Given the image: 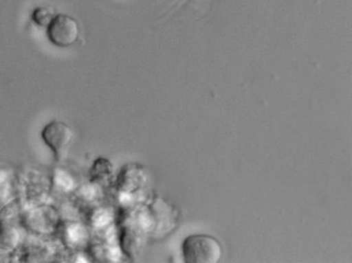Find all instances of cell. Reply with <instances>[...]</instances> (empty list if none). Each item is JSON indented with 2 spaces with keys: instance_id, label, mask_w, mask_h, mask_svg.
Instances as JSON below:
<instances>
[{
  "instance_id": "obj_1",
  "label": "cell",
  "mask_w": 352,
  "mask_h": 263,
  "mask_svg": "<svg viewBox=\"0 0 352 263\" xmlns=\"http://www.w3.org/2000/svg\"><path fill=\"white\" fill-rule=\"evenodd\" d=\"M182 248L187 263H217L221 258V246L216 238L207 234L188 236Z\"/></svg>"
},
{
  "instance_id": "obj_2",
  "label": "cell",
  "mask_w": 352,
  "mask_h": 263,
  "mask_svg": "<svg viewBox=\"0 0 352 263\" xmlns=\"http://www.w3.org/2000/svg\"><path fill=\"white\" fill-rule=\"evenodd\" d=\"M47 36L53 45L60 48L73 46L80 36L79 24L71 16L55 15L47 25Z\"/></svg>"
},
{
  "instance_id": "obj_3",
  "label": "cell",
  "mask_w": 352,
  "mask_h": 263,
  "mask_svg": "<svg viewBox=\"0 0 352 263\" xmlns=\"http://www.w3.org/2000/svg\"><path fill=\"white\" fill-rule=\"evenodd\" d=\"M42 137L49 148L54 152L58 161L65 159L69 146L73 143L74 133L71 127L61 121H53L45 126Z\"/></svg>"
},
{
  "instance_id": "obj_4",
  "label": "cell",
  "mask_w": 352,
  "mask_h": 263,
  "mask_svg": "<svg viewBox=\"0 0 352 263\" xmlns=\"http://www.w3.org/2000/svg\"><path fill=\"white\" fill-rule=\"evenodd\" d=\"M54 14L52 13V11H50V9H46V8H38V9L36 10V12H34V20L36 21V24H38L40 26H47L49 23H50L52 18L54 17Z\"/></svg>"
}]
</instances>
